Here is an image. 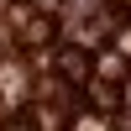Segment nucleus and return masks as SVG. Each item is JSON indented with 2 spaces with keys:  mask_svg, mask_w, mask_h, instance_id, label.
Here are the masks:
<instances>
[{
  "mask_svg": "<svg viewBox=\"0 0 131 131\" xmlns=\"http://www.w3.org/2000/svg\"><path fill=\"white\" fill-rule=\"evenodd\" d=\"M26 42H31V47H42V42H52V21H26Z\"/></svg>",
  "mask_w": 131,
  "mask_h": 131,
  "instance_id": "obj_2",
  "label": "nucleus"
},
{
  "mask_svg": "<svg viewBox=\"0 0 131 131\" xmlns=\"http://www.w3.org/2000/svg\"><path fill=\"white\" fill-rule=\"evenodd\" d=\"M63 73H68L73 84H84L89 79V58H84V52H63Z\"/></svg>",
  "mask_w": 131,
  "mask_h": 131,
  "instance_id": "obj_1",
  "label": "nucleus"
},
{
  "mask_svg": "<svg viewBox=\"0 0 131 131\" xmlns=\"http://www.w3.org/2000/svg\"><path fill=\"white\" fill-rule=\"evenodd\" d=\"M100 73H105V79H121V73H126L121 52H105V58H100Z\"/></svg>",
  "mask_w": 131,
  "mask_h": 131,
  "instance_id": "obj_3",
  "label": "nucleus"
}]
</instances>
